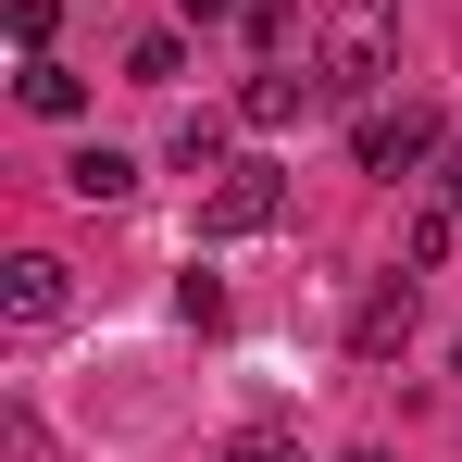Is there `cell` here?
I'll return each instance as SVG.
<instances>
[{
    "instance_id": "obj_1",
    "label": "cell",
    "mask_w": 462,
    "mask_h": 462,
    "mask_svg": "<svg viewBox=\"0 0 462 462\" xmlns=\"http://www.w3.org/2000/svg\"><path fill=\"white\" fill-rule=\"evenodd\" d=\"M387 63H400V0H337V13H325V38H312L325 100H375Z\"/></svg>"
},
{
    "instance_id": "obj_2",
    "label": "cell",
    "mask_w": 462,
    "mask_h": 462,
    "mask_svg": "<svg viewBox=\"0 0 462 462\" xmlns=\"http://www.w3.org/2000/svg\"><path fill=\"white\" fill-rule=\"evenodd\" d=\"M438 151H450V138H438V113H425V100H400V113H363V125H350V162L387 175V188H400V175H425Z\"/></svg>"
},
{
    "instance_id": "obj_3",
    "label": "cell",
    "mask_w": 462,
    "mask_h": 462,
    "mask_svg": "<svg viewBox=\"0 0 462 462\" xmlns=\"http://www.w3.org/2000/svg\"><path fill=\"white\" fill-rule=\"evenodd\" d=\"M275 213H288V175H275V162H226V175L200 188V237H263Z\"/></svg>"
},
{
    "instance_id": "obj_4",
    "label": "cell",
    "mask_w": 462,
    "mask_h": 462,
    "mask_svg": "<svg viewBox=\"0 0 462 462\" xmlns=\"http://www.w3.org/2000/svg\"><path fill=\"white\" fill-rule=\"evenodd\" d=\"M412 325H425V288H412V275H375V288L350 300V363H400Z\"/></svg>"
},
{
    "instance_id": "obj_5",
    "label": "cell",
    "mask_w": 462,
    "mask_h": 462,
    "mask_svg": "<svg viewBox=\"0 0 462 462\" xmlns=\"http://www.w3.org/2000/svg\"><path fill=\"white\" fill-rule=\"evenodd\" d=\"M63 300H76V288H63V263H51V250H25V263L0 275V325H13V337H51Z\"/></svg>"
},
{
    "instance_id": "obj_6",
    "label": "cell",
    "mask_w": 462,
    "mask_h": 462,
    "mask_svg": "<svg viewBox=\"0 0 462 462\" xmlns=\"http://www.w3.org/2000/svg\"><path fill=\"white\" fill-rule=\"evenodd\" d=\"M312 100H325V76H288V63H263V76L237 88V125H263V138H275V125H300Z\"/></svg>"
},
{
    "instance_id": "obj_7",
    "label": "cell",
    "mask_w": 462,
    "mask_h": 462,
    "mask_svg": "<svg viewBox=\"0 0 462 462\" xmlns=\"http://www.w3.org/2000/svg\"><path fill=\"white\" fill-rule=\"evenodd\" d=\"M13 100H25L38 125H76V113H88V76H76V63H51V51H25V76H13Z\"/></svg>"
},
{
    "instance_id": "obj_8",
    "label": "cell",
    "mask_w": 462,
    "mask_h": 462,
    "mask_svg": "<svg viewBox=\"0 0 462 462\" xmlns=\"http://www.w3.org/2000/svg\"><path fill=\"white\" fill-rule=\"evenodd\" d=\"M63 188H76L88 213H100V200H138V151H113V138H88V151L63 162Z\"/></svg>"
},
{
    "instance_id": "obj_9",
    "label": "cell",
    "mask_w": 462,
    "mask_h": 462,
    "mask_svg": "<svg viewBox=\"0 0 462 462\" xmlns=\"http://www.w3.org/2000/svg\"><path fill=\"white\" fill-rule=\"evenodd\" d=\"M450 237H462V213H450V200H425V213L400 226V275H438V263H450Z\"/></svg>"
},
{
    "instance_id": "obj_10",
    "label": "cell",
    "mask_w": 462,
    "mask_h": 462,
    "mask_svg": "<svg viewBox=\"0 0 462 462\" xmlns=\"http://www.w3.org/2000/svg\"><path fill=\"white\" fill-rule=\"evenodd\" d=\"M175 162H188V175H226V125L188 113V125H175Z\"/></svg>"
},
{
    "instance_id": "obj_11",
    "label": "cell",
    "mask_w": 462,
    "mask_h": 462,
    "mask_svg": "<svg viewBox=\"0 0 462 462\" xmlns=\"http://www.w3.org/2000/svg\"><path fill=\"white\" fill-rule=\"evenodd\" d=\"M125 76H138V88H175V76H188V38H138Z\"/></svg>"
},
{
    "instance_id": "obj_12",
    "label": "cell",
    "mask_w": 462,
    "mask_h": 462,
    "mask_svg": "<svg viewBox=\"0 0 462 462\" xmlns=\"http://www.w3.org/2000/svg\"><path fill=\"white\" fill-rule=\"evenodd\" d=\"M0 25H13V51H51V25H63V0H13Z\"/></svg>"
},
{
    "instance_id": "obj_13",
    "label": "cell",
    "mask_w": 462,
    "mask_h": 462,
    "mask_svg": "<svg viewBox=\"0 0 462 462\" xmlns=\"http://www.w3.org/2000/svg\"><path fill=\"white\" fill-rule=\"evenodd\" d=\"M237 25H250V51H288V25H300V0H250Z\"/></svg>"
},
{
    "instance_id": "obj_14",
    "label": "cell",
    "mask_w": 462,
    "mask_h": 462,
    "mask_svg": "<svg viewBox=\"0 0 462 462\" xmlns=\"http://www.w3.org/2000/svg\"><path fill=\"white\" fill-rule=\"evenodd\" d=\"M226 462H300V438L288 425H250V438H226Z\"/></svg>"
},
{
    "instance_id": "obj_15",
    "label": "cell",
    "mask_w": 462,
    "mask_h": 462,
    "mask_svg": "<svg viewBox=\"0 0 462 462\" xmlns=\"http://www.w3.org/2000/svg\"><path fill=\"white\" fill-rule=\"evenodd\" d=\"M175 13H188V25H237L250 0H175Z\"/></svg>"
},
{
    "instance_id": "obj_16",
    "label": "cell",
    "mask_w": 462,
    "mask_h": 462,
    "mask_svg": "<svg viewBox=\"0 0 462 462\" xmlns=\"http://www.w3.org/2000/svg\"><path fill=\"white\" fill-rule=\"evenodd\" d=\"M438 200H450V213H462V138H450V151H438Z\"/></svg>"
},
{
    "instance_id": "obj_17",
    "label": "cell",
    "mask_w": 462,
    "mask_h": 462,
    "mask_svg": "<svg viewBox=\"0 0 462 462\" xmlns=\"http://www.w3.org/2000/svg\"><path fill=\"white\" fill-rule=\"evenodd\" d=\"M337 462H400V450H337Z\"/></svg>"
},
{
    "instance_id": "obj_18",
    "label": "cell",
    "mask_w": 462,
    "mask_h": 462,
    "mask_svg": "<svg viewBox=\"0 0 462 462\" xmlns=\"http://www.w3.org/2000/svg\"><path fill=\"white\" fill-rule=\"evenodd\" d=\"M450 363H462V337H450Z\"/></svg>"
}]
</instances>
